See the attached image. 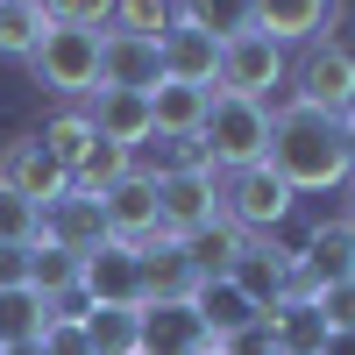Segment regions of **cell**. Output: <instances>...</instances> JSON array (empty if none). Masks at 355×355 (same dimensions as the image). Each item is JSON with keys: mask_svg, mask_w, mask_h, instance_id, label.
Masks as SVG:
<instances>
[{"mask_svg": "<svg viewBox=\"0 0 355 355\" xmlns=\"http://www.w3.org/2000/svg\"><path fill=\"white\" fill-rule=\"evenodd\" d=\"M263 164H270L291 199L299 192H334L348 185V142H341V121L334 114H313V107H284L270 114V150H263Z\"/></svg>", "mask_w": 355, "mask_h": 355, "instance_id": "cell-1", "label": "cell"}, {"mask_svg": "<svg viewBox=\"0 0 355 355\" xmlns=\"http://www.w3.org/2000/svg\"><path fill=\"white\" fill-rule=\"evenodd\" d=\"M199 142H206V164L214 171H249L270 150V107L214 93V107H206V121H199Z\"/></svg>", "mask_w": 355, "mask_h": 355, "instance_id": "cell-2", "label": "cell"}, {"mask_svg": "<svg viewBox=\"0 0 355 355\" xmlns=\"http://www.w3.org/2000/svg\"><path fill=\"white\" fill-rule=\"evenodd\" d=\"M28 71H36L50 93H85V100H93L100 93V28L50 21L36 36V50H28Z\"/></svg>", "mask_w": 355, "mask_h": 355, "instance_id": "cell-3", "label": "cell"}, {"mask_svg": "<svg viewBox=\"0 0 355 355\" xmlns=\"http://www.w3.org/2000/svg\"><path fill=\"white\" fill-rule=\"evenodd\" d=\"M291 107H313V114H341L355 107V50L348 43H306L299 71H291Z\"/></svg>", "mask_w": 355, "mask_h": 355, "instance_id": "cell-4", "label": "cell"}, {"mask_svg": "<svg viewBox=\"0 0 355 355\" xmlns=\"http://www.w3.org/2000/svg\"><path fill=\"white\" fill-rule=\"evenodd\" d=\"M291 214V185L270 164H249V171H220V220H234L242 234H263Z\"/></svg>", "mask_w": 355, "mask_h": 355, "instance_id": "cell-5", "label": "cell"}, {"mask_svg": "<svg viewBox=\"0 0 355 355\" xmlns=\"http://www.w3.org/2000/svg\"><path fill=\"white\" fill-rule=\"evenodd\" d=\"M150 185H157V227L171 242H185L206 220H220V171H164Z\"/></svg>", "mask_w": 355, "mask_h": 355, "instance_id": "cell-6", "label": "cell"}, {"mask_svg": "<svg viewBox=\"0 0 355 355\" xmlns=\"http://www.w3.org/2000/svg\"><path fill=\"white\" fill-rule=\"evenodd\" d=\"M78 299L85 306H142V249L107 234L93 256H78Z\"/></svg>", "mask_w": 355, "mask_h": 355, "instance_id": "cell-7", "label": "cell"}, {"mask_svg": "<svg viewBox=\"0 0 355 355\" xmlns=\"http://www.w3.org/2000/svg\"><path fill=\"white\" fill-rule=\"evenodd\" d=\"M270 85H284V50L270 43V36H234V43H220V85L214 93H234V100H263Z\"/></svg>", "mask_w": 355, "mask_h": 355, "instance_id": "cell-8", "label": "cell"}, {"mask_svg": "<svg viewBox=\"0 0 355 355\" xmlns=\"http://www.w3.org/2000/svg\"><path fill=\"white\" fill-rule=\"evenodd\" d=\"M100 85H114V93H157L164 85V50L150 36L100 28Z\"/></svg>", "mask_w": 355, "mask_h": 355, "instance_id": "cell-9", "label": "cell"}, {"mask_svg": "<svg viewBox=\"0 0 355 355\" xmlns=\"http://www.w3.org/2000/svg\"><path fill=\"white\" fill-rule=\"evenodd\" d=\"M0 185L21 192L28 206H50V199H64V192H71V171L57 164L36 135H28V142H8V150H0Z\"/></svg>", "mask_w": 355, "mask_h": 355, "instance_id": "cell-10", "label": "cell"}, {"mask_svg": "<svg viewBox=\"0 0 355 355\" xmlns=\"http://www.w3.org/2000/svg\"><path fill=\"white\" fill-rule=\"evenodd\" d=\"M214 334L192 313V299H150L142 306V355H206Z\"/></svg>", "mask_w": 355, "mask_h": 355, "instance_id": "cell-11", "label": "cell"}, {"mask_svg": "<svg viewBox=\"0 0 355 355\" xmlns=\"http://www.w3.org/2000/svg\"><path fill=\"white\" fill-rule=\"evenodd\" d=\"M227 284L242 291V299H249L256 313H270V306H284V284H291V249H277V242H249L242 256H234V270H227Z\"/></svg>", "mask_w": 355, "mask_h": 355, "instance_id": "cell-12", "label": "cell"}, {"mask_svg": "<svg viewBox=\"0 0 355 355\" xmlns=\"http://www.w3.org/2000/svg\"><path fill=\"white\" fill-rule=\"evenodd\" d=\"M36 242H57V249H71V256H93L107 242V214H100V199H85V192H64V199H50L43 206V234Z\"/></svg>", "mask_w": 355, "mask_h": 355, "instance_id": "cell-13", "label": "cell"}, {"mask_svg": "<svg viewBox=\"0 0 355 355\" xmlns=\"http://www.w3.org/2000/svg\"><path fill=\"white\" fill-rule=\"evenodd\" d=\"M157 50H164V78H178V85H199V93H214V85H220V43L206 36V28L178 21V28H171V36H164Z\"/></svg>", "mask_w": 355, "mask_h": 355, "instance_id": "cell-14", "label": "cell"}, {"mask_svg": "<svg viewBox=\"0 0 355 355\" xmlns=\"http://www.w3.org/2000/svg\"><path fill=\"white\" fill-rule=\"evenodd\" d=\"M85 121H93L100 142H121L128 157L157 135V128H150V93H114V85H100V93H93V114H85Z\"/></svg>", "mask_w": 355, "mask_h": 355, "instance_id": "cell-15", "label": "cell"}, {"mask_svg": "<svg viewBox=\"0 0 355 355\" xmlns=\"http://www.w3.org/2000/svg\"><path fill=\"white\" fill-rule=\"evenodd\" d=\"M100 214H107V234H114V242H150V234H164L157 227V185H150V178H121V185H114L107 199H100Z\"/></svg>", "mask_w": 355, "mask_h": 355, "instance_id": "cell-16", "label": "cell"}, {"mask_svg": "<svg viewBox=\"0 0 355 355\" xmlns=\"http://www.w3.org/2000/svg\"><path fill=\"white\" fill-rule=\"evenodd\" d=\"M192 291H199V270H192L185 242L150 234V242H142V306L150 299H192Z\"/></svg>", "mask_w": 355, "mask_h": 355, "instance_id": "cell-17", "label": "cell"}, {"mask_svg": "<svg viewBox=\"0 0 355 355\" xmlns=\"http://www.w3.org/2000/svg\"><path fill=\"white\" fill-rule=\"evenodd\" d=\"M299 270L313 284H348L355 277V220H320L299 249Z\"/></svg>", "mask_w": 355, "mask_h": 355, "instance_id": "cell-18", "label": "cell"}, {"mask_svg": "<svg viewBox=\"0 0 355 355\" xmlns=\"http://www.w3.org/2000/svg\"><path fill=\"white\" fill-rule=\"evenodd\" d=\"M249 15H256V36L284 50V43H313L320 21L334 15V0H249Z\"/></svg>", "mask_w": 355, "mask_h": 355, "instance_id": "cell-19", "label": "cell"}, {"mask_svg": "<svg viewBox=\"0 0 355 355\" xmlns=\"http://www.w3.org/2000/svg\"><path fill=\"white\" fill-rule=\"evenodd\" d=\"M263 327H270V341H277V355H327V320H320V306L313 299H284V306H270L263 313Z\"/></svg>", "mask_w": 355, "mask_h": 355, "instance_id": "cell-20", "label": "cell"}, {"mask_svg": "<svg viewBox=\"0 0 355 355\" xmlns=\"http://www.w3.org/2000/svg\"><path fill=\"white\" fill-rule=\"evenodd\" d=\"M78 327L93 355H142V306H85Z\"/></svg>", "mask_w": 355, "mask_h": 355, "instance_id": "cell-21", "label": "cell"}, {"mask_svg": "<svg viewBox=\"0 0 355 355\" xmlns=\"http://www.w3.org/2000/svg\"><path fill=\"white\" fill-rule=\"evenodd\" d=\"M57 306H43L28 284H0V348H36Z\"/></svg>", "mask_w": 355, "mask_h": 355, "instance_id": "cell-22", "label": "cell"}, {"mask_svg": "<svg viewBox=\"0 0 355 355\" xmlns=\"http://www.w3.org/2000/svg\"><path fill=\"white\" fill-rule=\"evenodd\" d=\"M28 291H36L43 306L64 313V306L78 299V256L57 249V242H36V249H28Z\"/></svg>", "mask_w": 355, "mask_h": 355, "instance_id": "cell-23", "label": "cell"}, {"mask_svg": "<svg viewBox=\"0 0 355 355\" xmlns=\"http://www.w3.org/2000/svg\"><path fill=\"white\" fill-rule=\"evenodd\" d=\"M192 313L206 320V334H214V341H227V334H242L249 320H263V313H256V306H249V299H242V291H234L227 277H199Z\"/></svg>", "mask_w": 355, "mask_h": 355, "instance_id": "cell-24", "label": "cell"}, {"mask_svg": "<svg viewBox=\"0 0 355 355\" xmlns=\"http://www.w3.org/2000/svg\"><path fill=\"white\" fill-rule=\"evenodd\" d=\"M206 107H214V93H199V85H178V78H164L157 93H150V128H157V135H199Z\"/></svg>", "mask_w": 355, "mask_h": 355, "instance_id": "cell-25", "label": "cell"}, {"mask_svg": "<svg viewBox=\"0 0 355 355\" xmlns=\"http://www.w3.org/2000/svg\"><path fill=\"white\" fill-rule=\"evenodd\" d=\"M242 249H249V234L234 227V220H206L199 234H185V256H192V270H199V277H227Z\"/></svg>", "mask_w": 355, "mask_h": 355, "instance_id": "cell-26", "label": "cell"}, {"mask_svg": "<svg viewBox=\"0 0 355 355\" xmlns=\"http://www.w3.org/2000/svg\"><path fill=\"white\" fill-rule=\"evenodd\" d=\"M178 21L206 28L214 43H234V36H249V28H256L249 0H178Z\"/></svg>", "mask_w": 355, "mask_h": 355, "instance_id": "cell-27", "label": "cell"}, {"mask_svg": "<svg viewBox=\"0 0 355 355\" xmlns=\"http://www.w3.org/2000/svg\"><path fill=\"white\" fill-rule=\"evenodd\" d=\"M128 171H135V157L121 150V142H93V150H85V164L71 171V192H85V199H107V192L121 185Z\"/></svg>", "mask_w": 355, "mask_h": 355, "instance_id": "cell-28", "label": "cell"}, {"mask_svg": "<svg viewBox=\"0 0 355 355\" xmlns=\"http://www.w3.org/2000/svg\"><path fill=\"white\" fill-rule=\"evenodd\" d=\"M121 36H150L164 43L171 28H178V0H114V15H107Z\"/></svg>", "mask_w": 355, "mask_h": 355, "instance_id": "cell-29", "label": "cell"}, {"mask_svg": "<svg viewBox=\"0 0 355 355\" xmlns=\"http://www.w3.org/2000/svg\"><path fill=\"white\" fill-rule=\"evenodd\" d=\"M36 142H43V150L64 164V171H78V164H85V150H93L100 135H93V121H85V114H50Z\"/></svg>", "mask_w": 355, "mask_h": 355, "instance_id": "cell-30", "label": "cell"}, {"mask_svg": "<svg viewBox=\"0 0 355 355\" xmlns=\"http://www.w3.org/2000/svg\"><path fill=\"white\" fill-rule=\"evenodd\" d=\"M43 28H50V21H43L36 0H0V57H28Z\"/></svg>", "mask_w": 355, "mask_h": 355, "instance_id": "cell-31", "label": "cell"}, {"mask_svg": "<svg viewBox=\"0 0 355 355\" xmlns=\"http://www.w3.org/2000/svg\"><path fill=\"white\" fill-rule=\"evenodd\" d=\"M36 234H43V206L0 185V249H36Z\"/></svg>", "mask_w": 355, "mask_h": 355, "instance_id": "cell-32", "label": "cell"}, {"mask_svg": "<svg viewBox=\"0 0 355 355\" xmlns=\"http://www.w3.org/2000/svg\"><path fill=\"white\" fill-rule=\"evenodd\" d=\"M43 21H64V28H100L114 15V0H36Z\"/></svg>", "mask_w": 355, "mask_h": 355, "instance_id": "cell-33", "label": "cell"}, {"mask_svg": "<svg viewBox=\"0 0 355 355\" xmlns=\"http://www.w3.org/2000/svg\"><path fill=\"white\" fill-rule=\"evenodd\" d=\"M36 348H43V355H93V341H85V327H78V313H57Z\"/></svg>", "mask_w": 355, "mask_h": 355, "instance_id": "cell-34", "label": "cell"}, {"mask_svg": "<svg viewBox=\"0 0 355 355\" xmlns=\"http://www.w3.org/2000/svg\"><path fill=\"white\" fill-rule=\"evenodd\" d=\"M313 306H320V320H327L334 334L355 327V277H348V284H320V291H313Z\"/></svg>", "mask_w": 355, "mask_h": 355, "instance_id": "cell-35", "label": "cell"}, {"mask_svg": "<svg viewBox=\"0 0 355 355\" xmlns=\"http://www.w3.org/2000/svg\"><path fill=\"white\" fill-rule=\"evenodd\" d=\"M220 355H277V341H270V327H263V320H249L242 334H227V341H214Z\"/></svg>", "mask_w": 355, "mask_h": 355, "instance_id": "cell-36", "label": "cell"}, {"mask_svg": "<svg viewBox=\"0 0 355 355\" xmlns=\"http://www.w3.org/2000/svg\"><path fill=\"white\" fill-rule=\"evenodd\" d=\"M0 284H28V249H0Z\"/></svg>", "mask_w": 355, "mask_h": 355, "instance_id": "cell-37", "label": "cell"}, {"mask_svg": "<svg viewBox=\"0 0 355 355\" xmlns=\"http://www.w3.org/2000/svg\"><path fill=\"white\" fill-rule=\"evenodd\" d=\"M327 355H355V327H341V334H327Z\"/></svg>", "mask_w": 355, "mask_h": 355, "instance_id": "cell-38", "label": "cell"}, {"mask_svg": "<svg viewBox=\"0 0 355 355\" xmlns=\"http://www.w3.org/2000/svg\"><path fill=\"white\" fill-rule=\"evenodd\" d=\"M341 142H348V171H355V107L341 114Z\"/></svg>", "mask_w": 355, "mask_h": 355, "instance_id": "cell-39", "label": "cell"}, {"mask_svg": "<svg viewBox=\"0 0 355 355\" xmlns=\"http://www.w3.org/2000/svg\"><path fill=\"white\" fill-rule=\"evenodd\" d=\"M0 355H43V348H0Z\"/></svg>", "mask_w": 355, "mask_h": 355, "instance_id": "cell-40", "label": "cell"}, {"mask_svg": "<svg viewBox=\"0 0 355 355\" xmlns=\"http://www.w3.org/2000/svg\"><path fill=\"white\" fill-rule=\"evenodd\" d=\"M206 355H220V348H206Z\"/></svg>", "mask_w": 355, "mask_h": 355, "instance_id": "cell-41", "label": "cell"}]
</instances>
